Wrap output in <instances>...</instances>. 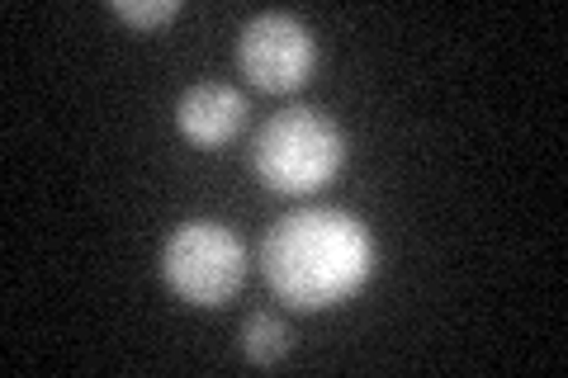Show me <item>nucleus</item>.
Wrapping results in <instances>:
<instances>
[{
  "mask_svg": "<svg viewBox=\"0 0 568 378\" xmlns=\"http://www.w3.org/2000/svg\"><path fill=\"white\" fill-rule=\"evenodd\" d=\"M110 10L133 29H156V24H171L175 14H181V0H114Z\"/></svg>",
  "mask_w": 568,
  "mask_h": 378,
  "instance_id": "nucleus-7",
  "label": "nucleus"
},
{
  "mask_svg": "<svg viewBox=\"0 0 568 378\" xmlns=\"http://www.w3.org/2000/svg\"><path fill=\"white\" fill-rule=\"evenodd\" d=\"M346 161V137L336 119L323 110H284L261 123L252 142V166L261 185L271 194H313L342 171Z\"/></svg>",
  "mask_w": 568,
  "mask_h": 378,
  "instance_id": "nucleus-2",
  "label": "nucleus"
},
{
  "mask_svg": "<svg viewBox=\"0 0 568 378\" xmlns=\"http://www.w3.org/2000/svg\"><path fill=\"white\" fill-rule=\"evenodd\" d=\"M290 350H294V331H290V321L284 317L252 313L242 321V355L252 359V365H280Z\"/></svg>",
  "mask_w": 568,
  "mask_h": 378,
  "instance_id": "nucleus-6",
  "label": "nucleus"
},
{
  "mask_svg": "<svg viewBox=\"0 0 568 378\" xmlns=\"http://www.w3.org/2000/svg\"><path fill=\"white\" fill-rule=\"evenodd\" d=\"M261 269L275 298L290 308H336L375 275V242H369V227L342 208H298L265 232Z\"/></svg>",
  "mask_w": 568,
  "mask_h": 378,
  "instance_id": "nucleus-1",
  "label": "nucleus"
},
{
  "mask_svg": "<svg viewBox=\"0 0 568 378\" xmlns=\"http://www.w3.org/2000/svg\"><path fill=\"white\" fill-rule=\"evenodd\" d=\"M242 123H246V95L219 81L190 85L181 104H175V129L194 147H223V142H233L242 133Z\"/></svg>",
  "mask_w": 568,
  "mask_h": 378,
  "instance_id": "nucleus-5",
  "label": "nucleus"
},
{
  "mask_svg": "<svg viewBox=\"0 0 568 378\" xmlns=\"http://www.w3.org/2000/svg\"><path fill=\"white\" fill-rule=\"evenodd\" d=\"M162 275L190 308H223L246 279V251L233 227L194 218L166 237Z\"/></svg>",
  "mask_w": 568,
  "mask_h": 378,
  "instance_id": "nucleus-3",
  "label": "nucleus"
},
{
  "mask_svg": "<svg viewBox=\"0 0 568 378\" xmlns=\"http://www.w3.org/2000/svg\"><path fill=\"white\" fill-rule=\"evenodd\" d=\"M317 48L313 33L284 10H265L252 24L242 29L237 39V67L242 76L256 90H271V95H284V90H298L313 76Z\"/></svg>",
  "mask_w": 568,
  "mask_h": 378,
  "instance_id": "nucleus-4",
  "label": "nucleus"
}]
</instances>
